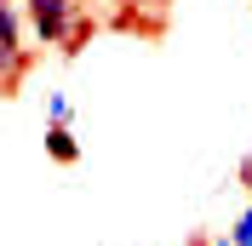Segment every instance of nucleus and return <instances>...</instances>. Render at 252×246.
Instances as JSON below:
<instances>
[{
    "mask_svg": "<svg viewBox=\"0 0 252 246\" xmlns=\"http://www.w3.org/2000/svg\"><path fill=\"white\" fill-rule=\"evenodd\" d=\"M23 17H29L34 46L80 52L86 40H92V17L80 12V0H23Z\"/></svg>",
    "mask_w": 252,
    "mask_h": 246,
    "instance_id": "nucleus-1",
    "label": "nucleus"
},
{
    "mask_svg": "<svg viewBox=\"0 0 252 246\" xmlns=\"http://www.w3.org/2000/svg\"><path fill=\"white\" fill-rule=\"evenodd\" d=\"M46 154L58 160V166H75L80 160V138H75L69 121H46Z\"/></svg>",
    "mask_w": 252,
    "mask_h": 246,
    "instance_id": "nucleus-2",
    "label": "nucleus"
},
{
    "mask_svg": "<svg viewBox=\"0 0 252 246\" xmlns=\"http://www.w3.org/2000/svg\"><path fill=\"white\" fill-rule=\"evenodd\" d=\"M206 246H252V195H247V206L235 212L229 235H218V241H206Z\"/></svg>",
    "mask_w": 252,
    "mask_h": 246,
    "instance_id": "nucleus-3",
    "label": "nucleus"
},
{
    "mask_svg": "<svg viewBox=\"0 0 252 246\" xmlns=\"http://www.w3.org/2000/svg\"><path fill=\"white\" fill-rule=\"evenodd\" d=\"M46 121H75V103H69V92H46Z\"/></svg>",
    "mask_w": 252,
    "mask_h": 246,
    "instance_id": "nucleus-4",
    "label": "nucleus"
},
{
    "mask_svg": "<svg viewBox=\"0 0 252 246\" xmlns=\"http://www.w3.org/2000/svg\"><path fill=\"white\" fill-rule=\"evenodd\" d=\"M241 184L252 189V154H247V160H241Z\"/></svg>",
    "mask_w": 252,
    "mask_h": 246,
    "instance_id": "nucleus-5",
    "label": "nucleus"
},
{
    "mask_svg": "<svg viewBox=\"0 0 252 246\" xmlns=\"http://www.w3.org/2000/svg\"><path fill=\"white\" fill-rule=\"evenodd\" d=\"M195 246H206V241H195Z\"/></svg>",
    "mask_w": 252,
    "mask_h": 246,
    "instance_id": "nucleus-6",
    "label": "nucleus"
}]
</instances>
